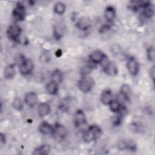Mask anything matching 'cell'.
Returning <instances> with one entry per match:
<instances>
[{
    "mask_svg": "<svg viewBox=\"0 0 155 155\" xmlns=\"http://www.w3.org/2000/svg\"><path fill=\"white\" fill-rule=\"evenodd\" d=\"M87 119L83 110L78 109L76 111L73 117V124L76 128H79L86 124Z\"/></svg>",
    "mask_w": 155,
    "mask_h": 155,
    "instance_id": "ba28073f",
    "label": "cell"
},
{
    "mask_svg": "<svg viewBox=\"0 0 155 155\" xmlns=\"http://www.w3.org/2000/svg\"><path fill=\"white\" fill-rule=\"evenodd\" d=\"M21 33V27L16 24H13L8 27L7 30L8 37L13 41H18Z\"/></svg>",
    "mask_w": 155,
    "mask_h": 155,
    "instance_id": "9c48e42d",
    "label": "cell"
},
{
    "mask_svg": "<svg viewBox=\"0 0 155 155\" xmlns=\"http://www.w3.org/2000/svg\"><path fill=\"white\" fill-rule=\"evenodd\" d=\"M147 58L150 61H153L154 59V48L153 46H150L147 49Z\"/></svg>",
    "mask_w": 155,
    "mask_h": 155,
    "instance_id": "4316f807",
    "label": "cell"
},
{
    "mask_svg": "<svg viewBox=\"0 0 155 155\" xmlns=\"http://www.w3.org/2000/svg\"><path fill=\"white\" fill-rule=\"evenodd\" d=\"M91 20L87 16H82L79 18L76 22V27L82 31H85L91 27Z\"/></svg>",
    "mask_w": 155,
    "mask_h": 155,
    "instance_id": "8fae6325",
    "label": "cell"
},
{
    "mask_svg": "<svg viewBox=\"0 0 155 155\" xmlns=\"http://www.w3.org/2000/svg\"><path fill=\"white\" fill-rule=\"evenodd\" d=\"M102 134L101 128L97 125H90L85 131L83 139L86 142H91L97 140Z\"/></svg>",
    "mask_w": 155,
    "mask_h": 155,
    "instance_id": "6da1fadb",
    "label": "cell"
},
{
    "mask_svg": "<svg viewBox=\"0 0 155 155\" xmlns=\"http://www.w3.org/2000/svg\"><path fill=\"white\" fill-rule=\"evenodd\" d=\"M66 10V5L62 2H57L53 7V10L55 13L61 15H63Z\"/></svg>",
    "mask_w": 155,
    "mask_h": 155,
    "instance_id": "603a6c76",
    "label": "cell"
},
{
    "mask_svg": "<svg viewBox=\"0 0 155 155\" xmlns=\"http://www.w3.org/2000/svg\"><path fill=\"white\" fill-rule=\"evenodd\" d=\"M113 100V94L110 90L105 89L102 91L101 94V101L104 105H109Z\"/></svg>",
    "mask_w": 155,
    "mask_h": 155,
    "instance_id": "2e32d148",
    "label": "cell"
},
{
    "mask_svg": "<svg viewBox=\"0 0 155 155\" xmlns=\"http://www.w3.org/2000/svg\"><path fill=\"white\" fill-rule=\"evenodd\" d=\"M0 140H1V143L2 145H4L5 143L6 142V137L4 134H3L2 133H1L0 134Z\"/></svg>",
    "mask_w": 155,
    "mask_h": 155,
    "instance_id": "83f0119b",
    "label": "cell"
},
{
    "mask_svg": "<svg viewBox=\"0 0 155 155\" xmlns=\"http://www.w3.org/2000/svg\"><path fill=\"white\" fill-rule=\"evenodd\" d=\"M34 68L33 62L31 59H24L19 64V71L22 75L26 76L31 73Z\"/></svg>",
    "mask_w": 155,
    "mask_h": 155,
    "instance_id": "5b68a950",
    "label": "cell"
},
{
    "mask_svg": "<svg viewBox=\"0 0 155 155\" xmlns=\"http://www.w3.org/2000/svg\"><path fill=\"white\" fill-rule=\"evenodd\" d=\"M116 16V12L115 8L112 6H108L106 7L105 13H104V17L105 19L109 22H112Z\"/></svg>",
    "mask_w": 155,
    "mask_h": 155,
    "instance_id": "ac0fdd59",
    "label": "cell"
},
{
    "mask_svg": "<svg viewBox=\"0 0 155 155\" xmlns=\"http://www.w3.org/2000/svg\"><path fill=\"white\" fill-rule=\"evenodd\" d=\"M25 103L29 107H34L38 102V96L37 94L34 91L28 92L24 97Z\"/></svg>",
    "mask_w": 155,
    "mask_h": 155,
    "instance_id": "4fadbf2b",
    "label": "cell"
},
{
    "mask_svg": "<svg viewBox=\"0 0 155 155\" xmlns=\"http://www.w3.org/2000/svg\"><path fill=\"white\" fill-rule=\"evenodd\" d=\"M120 96L125 100L129 101L131 96V88L127 84H124L121 86L120 90Z\"/></svg>",
    "mask_w": 155,
    "mask_h": 155,
    "instance_id": "44dd1931",
    "label": "cell"
},
{
    "mask_svg": "<svg viewBox=\"0 0 155 155\" xmlns=\"http://www.w3.org/2000/svg\"><path fill=\"white\" fill-rule=\"evenodd\" d=\"M154 72H155V70H154V67L153 66L150 71V77L151 78V79H153V81H154Z\"/></svg>",
    "mask_w": 155,
    "mask_h": 155,
    "instance_id": "f1b7e54d",
    "label": "cell"
},
{
    "mask_svg": "<svg viewBox=\"0 0 155 155\" xmlns=\"http://www.w3.org/2000/svg\"><path fill=\"white\" fill-rule=\"evenodd\" d=\"M63 80V73L58 69L54 70L51 74V81L59 85Z\"/></svg>",
    "mask_w": 155,
    "mask_h": 155,
    "instance_id": "ffe728a7",
    "label": "cell"
},
{
    "mask_svg": "<svg viewBox=\"0 0 155 155\" xmlns=\"http://www.w3.org/2000/svg\"><path fill=\"white\" fill-rule=\"evenodd\" d=\"M105 73L110 76H115L118 73L117 67L114 62L108 60L106 58L101 63Z\"/></svg>",
    "mask_w": 155,
    "mask_h": 155,
    "instance_id": "277c9868",
    "label": "cell"
},
{
    "mask_svg": "<svg viewBox=\"0 0 155 155\" xmlns=\"http://www.w3.org/2000/svg\"><path fill=\"white\" fill-rule=\"evenodd\" d=\"M51 151V147L49 144L44 143L37 148H36L32 153V154L35 155H46L50 153Z\"/></svg>",
    "mask_w": 155,
    "mask_h": 155,
    "instance_id": "5bb4252c",
    "label": "cell"
},
{
    "mask_svg": "<svg viewBox=\"0 0 155 155\" xmlns=\"http://www.w3.org/2000/svg\"><path fill=\"white\" fill-rule=\"evenodd\" d=\"M154 8L151 7V5L147 7L146 8H143V15L145 18L147 19L151 18L154 15Z\"/></svg>",
    "mask_w": 155,
    "mask_h": 155,
    "instance_id": "d4e9b609",
    "label": "cell"
},
{
    "mask_svg": "<svg viewBox=\"0 0 155 155\" xmlns=\"http://www.w3.org/2000/svg\"><path fill=\"white\" fill-rule=\"evenodd\" d=\"M13 107L18 111H21L23 109V103L19 98H16L13 102Z\"/></svg>",
    "mask_w": 155,
    "mask_h": 155,
    "instance_id": "484cf974",
    "label": "cell"
},
{
    "mask_svg": "<svg viewBox=\"0 0 155 155\" xmlns=\"http://www.w3.org/2000/svg\"><path fill=\"white\" fill-rule=\"evenodd\" d=\"M15 68L13 64L8 65L7 66L4 70V77L6 79H10L13 78L15 75Z\"/></svg>",
    "mask_w": 155,
    "mask_h": 155,
    "instance_id": "d6986e66",
    "label": "cell"
},
{
    "mask_svg": "<svg viewBox=\"0 0 155 155\" xmlns=\"http://www.w3.org/2000/svg\"><path fill=\"white\" fill-rule=\"evenodd\" d=\"M45 88L48 94L51 95H54L58 93V85L51 81L46 85Z\"/></svg>",
    "mask_w": 155,
    "mask_h": 155,
    "instance_id": "7402d4cb",
    "label": "cell"
},
{
    "mask_svg": "<svg viewBox=\"0 0 155 155\" xmlns=\"http://www.w3.org/2000/svg\"><path fill=\"white\" fill-rule=\"evenodd\" d=\"M51 135L57 141L64 140L67 136V130L66 128L60 124H56L53 126Z\"/></svg>",
    "mask_w": 155,
    "mask_h": 155,
    "instance_id": "3957f363",
    "label": "cell"
},
{
    "mask_svg": "<svg viewBox=\"0 0 155 155\" xmlns=\"http://www.w3.org/2000/svg\"><path fill=\"white\" fill-rule=\"evenodd\" d=\"M106 58H107V56L102 51L99 50L93 51L89 56V59L90 62L94 64H101L102 62Z\"/></svg>",
    "mask_w": 155,
    "mask_h": 155,
    "instance_id": "30bf717a",
    "label": "cell"
},
{
    "mask_svg": "<svg viewBox=\"0 0 155 155\" xmlns=\"http://www.w3.org/2000/svg\"><path fill=\"white\" fill-rule=\"evenodd\" d=\"M127 67L130 74L133 76H137L139 72V64L137 59L133 56H130L128 59Z\"/></svg>",
    "mask_w": 155,
    "mask_h": 155,
    "instance_id": "8992f818",
    "label": "cell"
},
{
    "mask_svg": "<svg viewBox=\"0 0 155 155\" xmlns=\"http://www.w3.org/2000/svg\"><path fill=\"white\" fill-rule=\"evenodd\" d=\"M94 85V81L93 79L88 76L84 75L79 79L78 83L79 89L83 93H88L93 88Z\"/></svg>",
    "mask_w": 155,
    "mask_h": 155,
    "instance_id": "7a4b0ae2",
    "label": "cell"
},
{
    "mask_svg": "<svg viewBox=\"0 0 155 155\" xmlns=\"http://www.w3.org/2000/svg\"><path fill=\"white\" fill-rule=\"evenodd\" d=\"M108 105L110 107V110L112 112L116 113H118L121 110L123 107L120 103V102L117 100H112Z\"/></svg>",
    "mask_w": 155,
    "mask_h": 155,
    "instance_id": "cb8c5ba5",
    "label": "cell"
},
{
    "mask_svg": "<svg viewBox=\"0 0 155 155\" xmlns=\"http://www.w3.org/2000/svg\"><path fill=\"white\" fill-rule=\"evenodd\" d=\"M12 14L13 18L16 21H22L24 20L26 15L25 6L21 2H19L14 8Z\"/></svg>",
    "mask_w": 155,
    "mask_h": 155,
    "instance_id": "52a82bcc",
    "label": "cell"
},
{
    "mask_svg": "<svg viewBox=\"0 0 155 155\" xmlns=\"http://www.w3.org/2000/svg\"><path fill=\"white\" fill-rule=\"evenodd\" d=\"M39 131L42 134H51L53 130V127L46 121L42 122L38 127Z\"/></svg>",
    "mask_w": 155,
    "mask_h": 155,
    "instance_id": "9a60e30c",
    "label": "cell"
},
{
    "mask_svg": "<svg viewBox=\"0 0 155 155\" xmlns=\"http://www.w3.org/2000/svg\"><path fill=\"white\" fill-rule=\"evenodd\" d=\"M38 115L41 117H43L48 115L50 111V107L47 103H41L37 108Z\"/></svg>",
    "mask_w": 155,
    "mask_h": 155,
    "instance_id": "e0dca14e",
    "label": "cell"
},
{
    "mask_svg": "<svg viewBox=\"0 0 155 155\" xmlns=\"http://www.w3.org/2000/svg\"><path fill=\"white\" fill-rule=\"evenodd\" d=\"M118 148L121 150H128L130 151H135L136 150V144L132 140H122L118 143Z\"/></svg>",
    "mask_w": 155,
    "mask_h": 155,
    "instance_id": "7c38bea8",
    "label": "cell"
}]
</instances>
